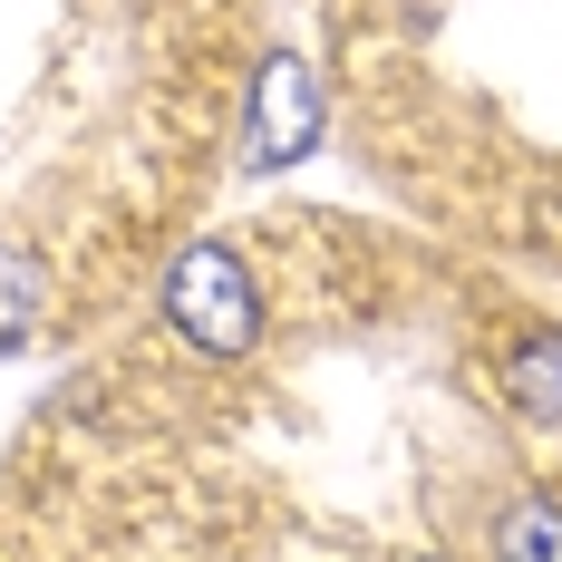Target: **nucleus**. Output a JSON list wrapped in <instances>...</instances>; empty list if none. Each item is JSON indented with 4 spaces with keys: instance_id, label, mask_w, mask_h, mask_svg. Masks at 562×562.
Segmentation results:
<instances>
[{
    "instance_id": "obj_3",
    "label": "nucleus",
    "mask_w": 562,
    "mask_h": 562,
    "mask_svg": "<svg viewBox=\"0 0 562 562\" xmlns=\"http://www.w3.org/2000/svg\"><path fill=\"white\" fill-rule=\"evenodd\" d=\"M505 389H514V407H524L533 427H562V330H553V339H533V349L514 359Z\"/></svg>"
},
{
    "instance_id": "obj_2",
    "label": "nucleus",
    "mask_w": 562,
    "mask_h": 562,
    "mask_svg": "<svg viewBox=\"0 0 562 562\" xmlns=\"http://www.w3.org/2000/svg\"><path fill=\"white\" fill-rule=\"evenodd\" d=\"M311 146H321V78L281 49V58H262V78H252V136H243V166L281 175V166H301Z\"/></svg>"
},
{
    "instance_id": "obj_4",
    "label": "nucleus",
    "mask_w": 562,
    "mask_h": 562,
    "mask_svg": "<svg viewBox=\"0 0 562 562\" xmlns=\"http://www.w3.org/2000/svg\"><path fill=\"white\" fill-rule=\"evenodd\" d=\"M30 330H40V272H30V252L0 243V349H20Z\"/></svg>"
},
{
    "instance_id": "obj_1",
    "label": "nucleus",
    "mask_w": 562,
    "mask_h": 562,
    "mask_svg": "<svg viewBox=\"0 0 562 562\" xmlns=\"http://www.w3.org/2000/svg\"><path fill=\"white\" fill-rule=\"evenodd\" d=\"M166 321L194 339L204 359H243V349L262 339V291H252V272L233 262L224 243H194L166 272Z\"/></svg>"
},
{
    "instance_id": "obj_5",
    "label": "nucleus",
    "mask_w": 562,
    "mask_h": 562,
    "mask_svg": "<svg viewBox=\"0 0 562 562\" xmlns=\"http://www.w3.org/2000/svg\"><path fill=\"white\" fill-rule=\"evenodd\" d=\"M505 562H562V505H514L505 533H495Z\"/></svg>"
}]
</instances>
